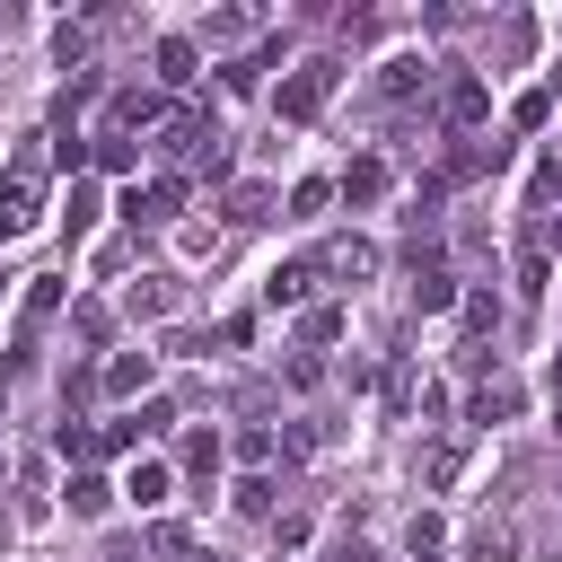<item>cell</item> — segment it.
Segmentation results:
<instances>
[{
    "mask_svg": "<svg viewBox=\"0 0 562 562\" xmlns=\"http://www.w3.org/2000/svg\"><path fill=\"white\" fill-rule=\"evenodd\" d=\"M334 79H342L334 61H299V70L281 79V123H316V114H325V97H334Z\"/></svg>",
    "mask_w": 562,
    "mask_h": 562,
    "instance_id": "6da1fadb",
    "label": "cell"
},
{
    "mask_svg": "<svg viewBox=\"0 0 562 562\" xmlns=\"http://www.w3.org/2000/svg\"><path fill=\"white\" fill-rule=\"evenodd\" d=\"M176 211H184V176H149V184L123 193V220H132V228H167Z\"/></svg>",
    "mask_w": 562,
    "mask_h": 562,
    "instance_id": "7a4b0ae2",
    "label": "cell"
},
{
    "mask_svg": "<svg viewBox=\"0 0 562 562\" xmlns=\"http://www.w3.org/2000/svg\"><path fill=\"white\" fill-rule=\"evenodd\" d=\"M35 202H44V176H35V158H26V167L0 176V237H26V228H35Z\"/></svg>",
    "mask_w": 562,
    "mask_h": 562,
    "instance_id": "3957f363",
    "label": "cell"
},
{
    "mask_svg": "<svg viewBox=\"0 0 562 562\" xmlns=\"http://www.w3.org/2000/svg\"><path fill=\"white\" fill-rule=\"evenodd\" d=\"M465 457H474V422H465V430H448V439L422 457V492H448V483L465 474Z\"/></svg>",
    "mask_w": 562,
    "mask_h": 562,
    "instance_id": "277c9868",
    "label": "cell"
},
{
    "mask_svg": "<svg viewBox=\"0 0 562 562\" xmlns=\"http://www.w3.org/2000/svg\"><path fill=\"white\" fill-rule=\"evenodd\" d=\"M439 114H448V123H457V132H474V123H483V114H492V88H483V79H474V70H457V79H448V97H439Z\"/></svg>",
    "mask_w": 562,
    "mask_h": 562,
    "instance_id": "5b68a950",
    "label": "cell"
},
{
    "mask_svg": "<svg viewBox=\"0 0 562 562\" xmlns=\"http://www.w3.org/2000/svg\"><path fill=\"white\" fill-rule=\"evenodd\" d=\"M316 281H325V263H272L263 272V307H307Z\"/></svg>",
    "mask_w": 562,
    "mask_h": 562,
    "instance_id": "8992f818",
    "label": "cell"
},
{
    "mask_svg": "<svg viewBox=\"0 0 562 562\" xmlns=\"http://www.w3.org/2000/svg\"><path fill=\"white\" fill-rule=\"evenodd\" d=\"M518 404H527V386H518V378H483V386H474V404H465V413H474V430H492V422H509V413H518Z\"/></svg>",
    "mask_w": 562,
    "mask_h": 562,
    "instance_id": "52a82bcc",
    "label": "cell"
},
{
    "mask_svg": "<svg viewBox=\"0 0 562 562\" xmlns=\"http://www.w3.org/2000/svg\"><path fill=\"white\" fill-rule=\"evenodd\" d=\"M193 70H202V44L193 35H167L158 44V88H193Z\"/></svg>",
    "mask_w": 562,
    "mask_h": 562,
    "instance_id": "ba28073f",
    "label": "cell"
},
{
    "mask_svg": "<svg viewBox=\"0 0 562 562\" xmlns=\"http://www.w3.org/2000/svg\"><path fill=\"white\" fill-rule=\"evenodd\" d=\"M378 88H386L395 105H404V97H430V61H422V53H395V61L378 70Z\"/></svg>",
    "mask_w": 562,
    "mask_h": 562,
    "instance_id": "9c48e42d",
    "label": "cell"
},
{
    "mask_svg": "<svg viewBox=\"0 0 562 562\" xmlns=\"http://www.w3.org/2000/svg\"><path fill=\"white\" fill-rule=\"evenodd\" d=\"M316 263H325V272H342V281H369V272H378V246H369V237H334Z\"/></svg>",
    "mask_w": 562,
    "mask_h": 562,
    "instance_id": "30bf717a",
    "label": "cell"
},
{
    "mask_svg": "<svg viewBox=\"0 0 562 562\" xmlns=\"http://www.w3.org/2000/svg\"><path fill=\"white\" fill-rule=\"evenodd\" d=\"M88 167H105V176H132V167H140V140H132V132H97V140H88Z\"/></svg>",
    "mask_w": 562,
    "mask_h": 562,
    "instance_id": "8fae6325",
    "label": "cell"
},
{
    "mask_svg": "<svg viewBox=\"0 0 562 562\" xmlns=\"http://www.w3.org/2000/svg\"><path fill=\"white\" fill-rule=\"evenodd\" d=\"M413 307H422V316L457 307V272H448V263H422V272H413Z\"/></svg>",
    "mask_w": 562,
    "mask_h": 562,
    "instance_id": "7c38bea8",
    "label": "cell"
},
{
    "mask_svg": "<svg viewBox=\"0 0 562 562\" xmlns=\"http://www.w3.org/2000/svg\"><path fill=\"white\" fill-rule=\"evenodd\" d=\"M334 193H342V202H378V193H386V158H351Z\"/></svg>",
    "mask_w": 562,
    "mask_h": 562,
    "instance_id": "4fadbf2b",
    "label": "cell"
},
{
    "mask_svg": "<svg viewBox=\"0 0 562 562\" xmlns=\"http://www.w3.org/2000/svg\"><path fill=\"white\" fill-rule=\"evenodd\" d=\"M97 378H105V395H140V386H149V351H114Z\"/></svg>",
    "mask_w": 562,
    "mask_h": 562,
    "instance_id": "5bb4252c",
    "label": "cell"
},
{
    "mask_svg": "<svg viewBox=\"0 0 562 562\" xmlns=\"http://www.w3.org/2000/svg\"><path fill=\"white\" fill-rule=\"evenodd\" d=\"M123 492H132V501H140V509H158V501H167V492H176V474H167V465H158V457H140V465H132V474H123Z\"/></svg>",
    "mask_w": 562,
    "mask_h": 562,
    "instance_id": "9a60e30c",
    "label": "cell"
},
{
    "mask_svg": "<svg viewBox=\"0 0 562 562\" xmlns=\"http://www.w3.org/2000/svg\"><path fill=\"white\" fill-rule=\"evenodd\" d=\"M167 105H158V88H123L114 97V132H140V123H158Z\"/></svg>",
    "mask_w": 562,
    "mask_h": 562,
    "instance_id": "2e32d148",
    "label": "cell"
},
{
    "mask_svg": "<svg viewBox=\"0 0 562 562\" xmlns=\"http://www.w3.org/2000/svg\"><path fill=\"white\" fill-rule=\"evenodd\" d=\"M378 395H386V413H413V404H422V386H413V360H404V351L386 360V378H378Z\"/></svg>",
    "mask_w": 562,
    "mask_h": 562,
    "instance_id": "e0dca14e",
    "label": "cell"
},
{
    "mask_svg": "<svg viewBox=\"0 0 562 562\" xmlns=\"http://www.w3.org/2000/svg\"><path fill=\"white\" fill-rule=\"evenodd\" d=\"M255 35V9H211L202 18V44H246Z\"/></svg>",
    "mask_w": 562,
    "mask_h": 562,
    "instance_id": "ac0fdd59",
    "label": "cell"
},
{
    "mask_svg": "<svg viewBox=\"0 0 562 562\" xmlns=\"http://www.w3.org/2000/svg\"><path fill=\"white\" fill-rule=\"evenodd\" d=\"M220 211H228L237 228H255V220H272V184H237V193H228Z\"/></svg>",
    "mask_w": 562,
    "mask_h": 562,
    "instance_id": "d6986e66",
    "label": "cell"
},
{
    "mask_svg": "<svg viewBox=\"0 0 562 562\" xmlns=\"http://www.w3.org/2000/svg\"><path fill=\"white\" fill-rule=\"evenodd\" d=\"M105 501H114L105 474H70V518H105Z\"/></svg>",
    "mask_w": 562,
    "mask_h": 562,
    "instance_id": "ffe728a7",
    "label": "cell"
},
{
    "mask_svg": "<svg viewBox=\"0 0 562 562\" xmlns=\"http://www.w3.org/2000/svg\"><path fill=\"white\" fill-rule=\"evenodd\" d=\"M167 307H176V281H167V272L132 281V316H167Z\"/></svg>",
    "mask_w": 562,
    "mask_h": 562,
    "instance_id": "44dd1931",
    "label": "cell"
},
{
    "mask_svg": "<svg viewBox=\"0 0 562 562\" xmlns=\"http://www.w3.org/2000/svg\"><path fill=\"white\" fill-rule=\"evenodd\" d=\"M263 61H272V44H263V53H237V61L220 70V88H237V97H246V88H263Z\"/></svg>",
    "mask_w": 562,
    "mask_h": 562,
    "instance_id": "7402d4cb",
    "label": "cell"
},
{
    "mask_svg": "<svg viewBox=\"0 0 562 562\" xmlns=\"http://www.w3.org/2000/svg\"><path fill=\"white\" fill-rule=\"evenodd\" d=\"M544 281H553V255L527 246V255H518V299H544Z\"/></svg>",
    "mask_w": 562,
    "mask_h": 562,
    "instance_id": "603a6c76",
    "label": "cell"
},
{
    "mask_svg": "<svg viewBox=\"0 0 562 562\" xmlns=\"http://www.w3.org/2000/svg\"><path fill=\"white\" fill-rule=\"evenodd\" d=\"M53 307H61V272H35V281H26V325H44Z\"/></svg>",
    "mask_w": 562,
    "mask_h": 562,
    "instance_id": "cb8c5ba5",
    "label": "cell"
},
{
    "mask_svg": "<svg viewBox=\"0 0 562 562\" xmlns=\"http://www.w3.org/2000/svg\"><path fill=\"white\" fill-rule=\"evenodd\" d=\"M509 114H518V132H544V123H553V88H527Z\"/></svg>",
    "mask_w": 562,
    "mask_h": 562,
    "instance_id": "d4e9b609",
    "label": "cell"
},
{
    "mask_svg": "<svg viewBox=\"0 0 562 562\" xmlns=\"http://www.w3.org/2000/svg\"><path fill=\"white\" fill-rule=\"evenodd\" d=\"M492 325H501V299H492V290H465V334H474V342H483V334H492Z\"/></svg>",
    "mask_w": 562,
    "mask_h": 562,
    "instance_id": "484cf974",
    "label": "cell"
},
{
    "mask_svg": "<svg viewBox=\"0 0 562 562\" xmlns=\"http://www.w3.org/2000/svg\"><path fill=\"white\" fill-rule=\"evenodd\" d=\"M184 465L211 483V474H220V430H193V439H184Z\"/></svg>",
    "mask_w": 562,
    "mask_h": 562,
    "instance_id": "4316f807",
    "label": "cell"
},
{
    "mask_svg": "<svg viewBox=\"0 0 562 562\" xmlns=\"http://www.w3.org/2000/svg\"><path fill=\"white\" fill-rule=\"evenodd\" d=\"M553 193H562V158H536V176H527V202H536V211H544V202H553Z\"/></svg>",
    "mask_w": 562,
    "mask_h": 562,
    "instance_id": "83f0119b",
    "label": "cell"
},
{
    "mask_svg": "<svg viewBox=\"0 0 562 562\" xmlns=\"http://www.w3.org/2000/svg\"><path fill=\"white\" fill-rule=\"evenodd\" d=\"M325 202H334V184H325V176H307V184H299V193H290V220H316V211H325Z\"/></svg>",
    "mask_w": 562,
    "mask_h": 562,
    "instance_id": "f1b7e54d",
    "label": "cell"
},
{
    "mask_svg": "<svg viewBox=\"0 0 562 562\" xmlns=\"http://www.w3.org/2000/svg\"><path fill=\"white\" fill-rule=\"evenodd\" d=\"M61 228H70V237H88V228H97V193H88V184H70V211H61Z\"/></svg>",
    "mask_w": 562,
    "mask_h": 562,
    "instance_id": "f546056e",
    "label": "cell"
},
{
    "mask_svg": "<svg viewBox=\"0 0 562 562\" xmlns=\"http://www.w3.org/2000/svg\"><path fill=\"white\" fill-rule=\"evenodd\" d=\"M123 448H140V413H132V422H105V430H97V457H123Z\"/></svg>",
    "mask_w": 562,
    "mask_h": 562,
    "instance_id": "4dcf8cb0",
    "label": "cell"
},
{
    "mask_svg": "<svg viewBox=\"0 0 562 562\" xmlns=\"http://www.w3.org/2000/svg\"><path fill=\"white\" fill-rule=\"evenodd\" d=\"M237 509H246V518H272V474H246V483H237Z\"/></svg>",
    "mask_w": 562,
    "mask_h": 562,
    "instance_id": "1f68e13d",
    "label": "cell"
},
{
    "mask_svg": "<svg viewBox=\"0 0 562 562\" xmlns=\"http://www.w3.org/2000/svg\"><path fill=\"white\" fill-rule=\"evenodd\" d=\"M509 553H518L509 527H474V562H509Z\"/></svg>",
    "mask_w": 562,
    "mask_h": 562,
    "instance_id": "d6a6232c",
    "label": "cell"
},
{
    "mask_svg": "<svg viewBox=\"0 0 562 562\" xmlns=\"http://www.w3.org/2000/svg\"><path fill=\"white\" fill-rule=\"evenodd\" d=\"M299 334H307V342H334V334H342V307H307Z\"/></svg>",
    "mask_w": 562,
    "mask_h": 562,
    "instance_id": "836d02e7",
    "label": "cell"
},
{
    "mask_svg": "<svg viewBox=\"0 0 562 562\" xmlns=\"http://www.w3.org/2000/svg\"><path fill=\"white\" fill-rule=\"evenodd\" d=\"M88 44H97L88 26H61V35H53V53H61V70H70V61H88Z\"/></svg>",
    "mask_w": 562,
    "mask_h": 562,
    "instance_id": "e575fe53",
    "label": "cell"
},
{
    "mask_svg": "<svg viewBox=\"0 0 562 562\" xmlns=\"http://www.w3.org/2000/svg\"><path fill=\"white\" fill-rule=\"evenodd\" d=\"M70 325H79V334H88V342H105V334H114V316H105V307H97V299H88V307H79V316H70Z\"/></svg>",
    "mask_w": 562,
    "mask_h": 562,
    "instance_id": "d590c367",
    "label": "cell"
},
{
    "mask_svg": "<svg viewBox=\"0 0 562 562\" xmlns=\"http://www.w3.org/2000/svg\"><path fill=\"white\" fill-rule=\"evenodd\" d=\"M281 378H290V386H299V395H307V386H316V378H325V360H316V351H299V360H290V369H281Z\"/></svg>",
    "mask_w": 562,
    "mask_h": 562,
    "instance_id": "8d00e7d4",
    "label": "cell"
},
{
    "mask_svg": "<svg viewBox=\"0 0 562 562\" xmlns=\"http://www.w3.org/2000/svg\"><path fill=\"white\" fill-rule=\"evenodd\" d=\"M334 562H378V553H369L360 536H342V544H334Z\"/></svg>",
    "mask_w": 562,
    "mask_h": 562,
    "instance_id": "74e56055",
    "label": "cell"
},
{
    "mask_svg": "<svg viewBox=\"0 0 562 562\" xmlns=\"http://www.w3.org/2000/svg\"><path fill=\"white\" fill-rule=\"evenodd\" d=\"M536 246H544V255H562V220H544V237H536Z\"/></svg>",
    "mask_w": 562,
    "mask_h": 562,
    "instance_id": "f35d334b",
    "label": "cell"
},
{
    "mask_svg": "<svg viewBox=\"0 0 562 562\" xmlns=\"http://www.w3.org/2000/svg\"><path fill=\"white\" fill-rule=\"evenodd\" d=\"M553 439H562V395H553Z\"/></svg>",
    "mask_w": 562,
    "mask_h": 562,
    "instance_id": "ab89813d",
    "label": "cell"
},
{
    "mask_svg": "<svg viewBox=\"0 0 562 562\" xmlns=\"http://www.w3.org/2000/svg\"><path fill=\"white\" fill-rule=\"evenodd\" d=\"M553 395H562V360H553Z\"/></svg>",
    "mask_w": 562,
    "mask_h": 562,
    "instance_id": "60d3db41",
    "label": "cell"
},
{
    "mask_svg": "<svg viewBox=\"0 0 562 562\" xmlns=\"http://www.w3.org/2000/svg\"><path fill=\"white\" fill-rule=\"evenodd\" d=\"M0 465H9V457H0Z\"/></svg>",
    "mask_w": 562,
    "mask_h": 562,
    "instance_id": "b9f144b4",
    "label": "cell"
}]
</instances>
